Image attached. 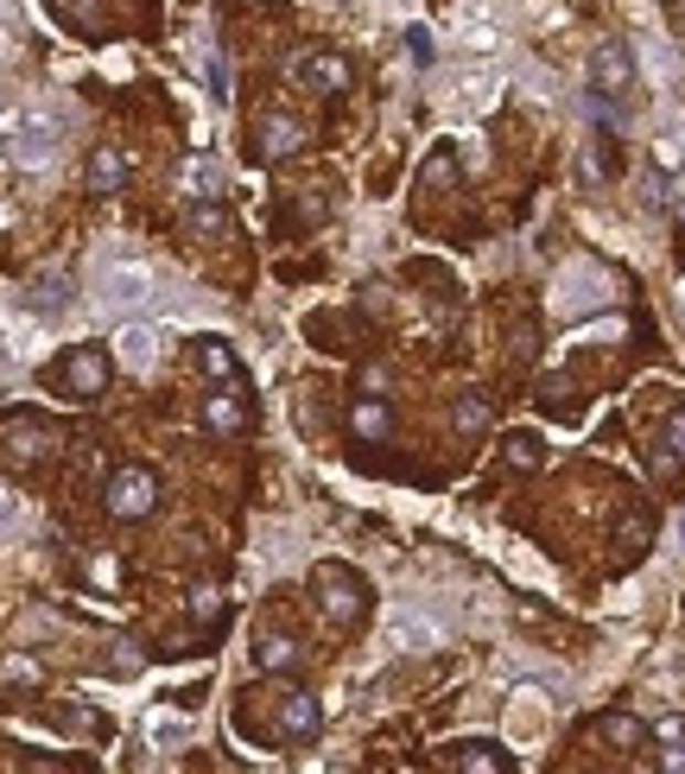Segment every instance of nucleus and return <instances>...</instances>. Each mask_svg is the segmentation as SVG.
I'll return each instance as SVG.
<instances>
[{"mask_svg": "<svg viewBox=\"0 0 685 774\" xmlns=\"http://www.w3.org/2000/svg\"><path fill=\"white\" fill-rule=\"evenodd\" d=\"M311 596H318V610H324L336 628H355V622L368 616V584H362V571L336 566V559H324V566L311 571Z\"/></svg>", "mask_w": 685, "mask_h": 774, "instance_id": "obj_1", "label": "nucleus"}, {"mask_svg": "<svg viewBox=\"0 0 685 774\" xmlns=\"http://www.w3.org/2000/svg\"><path fill=\"white\" fill-rule=\"evenodd\" d=\"M57 147V121L39 108H0V153L13 165H45Z\"/></svg>", "mask_w": 685, "mask_h": 774, "instance_id": "obj_2", "label": "nucleus"}, {"mask_svg": "<svg viewBox=\"0 0 685 774\" xmlns=\"http://www.w3.org/2000/svg\"><path fill=\"white\" fill-rule=\"evenodd\" d=\"M101 508L115 520H147L159 508V476L147 464H121L108 470V483H101Z\"/></svg>", "mask_w": 685, "mask_h": 774, "instance_id": "obj_3", "label": "nucleus"}, {"mask_svg": "<svg viewBox=\"0 0 685 774\" xmlns=\"http://www.w3.org/2000/svg\"><path fill=\"white\" fill-rule=\"evenodd\" d=\"M51 451H57V432H51L45 419H0V464L7 470H32L45 464Z\"/></svg>", "mask_w": 685, "mask_h": 774, "instance_id": "obj_4", "label": "nucleus"}, {"mask_svg": "<svg viewBox=\"0 0 685 774\" xmlns=\"http://www.w3.org/2000/svg\"><path fill=\"white\" fill-rule=\"evenodd\" d=\"M108 356H101L96 343H83V350H71V356L57 362V387L71 394V400H101L108 394Z\"/></svg>", "mask_w": 685, "mask_h": 774, "instance_id": "obj_5", "label": "nucleus"}, {"mask_svg": "<svg viewBox=\"0 0 685 774\" xmlns=\"http://www.w3.org/2000/svg\"><path fill=\"white\" fill-rule=\"evenodd\" d=\"M634 89V57L622 39H603L597 52H590V96H603V103H622Z\"/></svg>", "mask_w": 685, "mask_h": 774, "instance_id": "obj_6", "label": "nucleus"}, {"mask_svg": "<svg viewBox=\"0 0 685 774\" xmlns=\"http://www.w3.org/2000/svg\"><path fill=\"white\" fill-rule=\"evenodd\" d=\"M318 730H324L318 692H311V686H286V692H279V737H286V743H311Z\"/></svg>", "mask_w": 685, "mask_h": 774, "instance_id": "obj_7", "label": "nucleus"}, {"mask_svg": "<svg viewBox=\"0 0 685 774\" xmlns=\"http://www.w3.org/2000/svg\"><path fill=\"white\" fill-rule=\"evenodd\" d=\"M292 77L311 89V96H343L355 83V71H350V57L343 52H304L299 64H292Z\"/></svg>", "mask_w": 685, "mask_h": 774, "instance_id": "obj_8", "label": "nucleus"}, {"mask_svg": "<svg viewBox=\"0 0 685 774\" xmlns=\"http://www.w3.org/2000/svg\"><path fill=\"white\" fill-rule=\"evenodd\" d=\"M203 432H216V439L248 432V400L235 394V381H223L216 394H203Z\"/></svg>", "mask_w": 685, "mask_h": 774, "instance_id": "obj_9", "label": "nucleus"}, {"mask_svg": "<svg viewBox=\"0 0 685 774\" xmlns=\"http://www.w3.org/2000/svg\"><path fill=\"white\" fill-rule=\"evenodd\" d=\"M299 147H304V133H299V121H292V115H267V121L254 128V159H260V165L292 159Z\"/></svg>", "mask_w": 685, "mask_h": 774, "instance_id": "obj_10", "label": "nucleus"}, {"mask_svg": "<svg viewBox=\"0 0 685 774\" xmlns=\"http://www.w3.org/2000/svg\"><path fill=\"white\" fill-rule=\"evenodd\" d=\"M647 470H654L660 483H673V476L685 470V407H679V413H666L654 451H647Z\"/></svg>", "mask_w": 685, "mask_h": 774, "instance_id": "obj_11", "label": "nucleus"}, {"mask_svg": "<svg viewBox=\"0 0 685 774\" xmlns=\"http://www.w3.org/2000/svg\"><path fill=\"white\" fill-rule=\"evenodd\" d=\"M445 768L457 774H514V755L495 743H451L445 749Z\"/></svg>", "mask_w": 685, "mask_h": 774, "instance_id": "obj_12", "label": "nucleus"}, {"mask_svg": "<svg viewBox=\"0 0 685 774\" xmlns=\"http://www.w3.org/2000/svg\"><path fill=\"white\" fill-rule=\"evenodd\" d=\"M83 184H89L96 197H115V191L127 184V153H121V147H108V140H101L96 153H89V165H83Z\"/></svg>", "mask_w": 685, "mask_h": 774, "instance_id": "obj_13", "label": "nucleus"}, {"mask_svg": "<svg viewBox=\"0 0 685 774\" xmlns=\"http://www.w3.org/2000/svg\"><path fill=\"white\" fill-rule=\"evenodd\" d=\"M184 229L197 235V241H223V235L235 229V223H228V209L216 204V197H197V204L184 209Z\"/></svg>", "mask_w": 685, "mask_h": 774, "instance_id": "obj_14", "label": "nucleus"}, {"mask_svg": "<svg viewBox=\"0 0 685 774\" xmlns=\"http://www.w3.org/2000/svg\"><path fill=\"white\" fill-rule=\"evenodd\" d=\"M597 737H603L609 749H641L647 743V723L634 718V711H603V718H597Z\"/></svg>", "mask_w": 685, "mask_h": 774, "instance_id": "obj_15", "label": "nucleus"}, {"mask_svg": "<svg viewBox=\"0 0 685 774\" xmlns=\"http://www.w3.org/2000/svg\"><path fill=\"white\" fill-rule=\"evenodd\" d=\"M350 432L355 439H387V432H394V413H387V400H355L350 407Z\"/></svg>", "mask_w": 685, "mask_h": 774, "instance_id": "obj_16", "label": "nucleus"}, {"mask_svg": "<svg viewBox=\"0 0 685 774\" xmlns=\"http://www.w3.org/2000/svg\"><path fill=\"white\" fill-rule=\"evenodd\" d=\"M647 540H654V515L629 508V515L616 520V552H622V559H641V552H647Z\"/></svg>", "mask_w": 685, "mask_h": 774, "instance_id": "obj_17", "label": "nucleus"}, {"mask_svg": "<svg viewBox=\"0 0 685 774\" xmlns=\"http://www.w3.org/2000/svg\"><path fill=\"white\" fill-rule=\"evenodd\" d=\"M254 667L260 673H292L299 667V642H292V635H260V642H254Z\"/></svg>", "mask_w": 685, "mask_h": 774, "instance_id": "obj_18", "label": "nucleus"}, {"mask_svg": "<svg viewBox=\"0 0 685 774\" xmlns=\"http://www.w3.org/2000/svg\"><path fill=\"white\" fill-rule=\"evenodd\" d=\"M115 356H121L127 368H152V356H159V336H152L147 324H127V331L115 336Z\"/></svg>", "mask_w": 685, "mask_h": 774, "instance_id": "obj_19", "label": "nucleus"}, {"mask_svg": "<svg viewBox=\"0 0 685 774\" xmlns=\"http://www.w3.org/2000/svg\"><path fill=\"white\" fill-rule=\"evenodd\" d=\"M502 464L507 470H539V464H546V444H539V432H507V439H502Z\"/></svg>", "mask_w": 685, "mask_h": 774, "instance_id": "obj_20", "label": "nucleus"}, {"mask_svg": "<svg viewBox=\"0 0 685 774\" xmlns=\"http://www.w3.org/2000/svg\"><path fill=\"white\" fill-rule=\"evenodd\" d=\"M197 368L210 381H235V350H228L223 336H203L197 343Z\"/></svg>", "mask_w": 685, "mask_h": 774, "instance_id": "obj_21", "label": "nucleus"}, {"mask_svg": "<svg viewBox=\"0 0 685 774\" xmlns=\"http://www.w3.org/2000/svg\"><path fill=\"white\" fill-rule=\"evenodd\" d=\"M451 426L463 432V439H477V432H489V400H482V394H457Z\"/></svg>", "mask_w": 685, "mask_h": 774, "instance_id": "obj_22", "label": "nucleus"}, {"mask_svg": "<svg viewBox=\"0 0 685 774\" xmlns=\"http://www.w3.org/2000/svg\"><path fill=\"white\" fill-rule=\"evenodd\" d=\"M184 610H191V622H197V628H210V622L223 616V584H210V578H203V584H191Z\"/></svg>", "mask_w": 685, "mask_h": 774, "instance_id": "obj_23", "label": "nucleus"}, {"mask_svg": "<svg viewBox=\"0 0 685 774\" xmlns=\"http://www.w3.org/2000/svg\"><path fill=\"white\" fill-rule=\"evenodd\" d=\"M387 387H394V375H387V362L381 356H368L362 368H355V394H362V400H387Z\"/></svg>", "mask_w": 685, "mask_h": 774, "instance_id": "obj_24", "label": "nucleus"}, {"mask_svg": "<svg viewBox=\"0 0 685 774\" xmlns=\"http://www.w3.org/2000/svg\"><path fill=\"white\" fill-rule=\"evenodd\" d=\"M387 642L400 647V654H426V647H438V628H426V622H394Z\"/></svg>", "mask_w": 685, "mask_h": 774, "instance_id": "obj_25", "label": "nucleus"}, {"mask_svg": "<svg viewBox=\"0 0 685 774\" xmlns=\"http://www.w3.org/2000/svg\"><path fill=\"white\" fill-rule=\"evenodd\" d=\"M108 299H121V305L147 299V273L140 267H108Z\"/></svg>", "mask_w": 685, "mask_h": 774, "instance_id": "obj_26", "label": "nucleus"}, {"mask_svg": "<svg viewBox=\"0 0 685 774\" xmlns=\"http://www.w3.org/2000/svg\"><path fill=\"white\" fill-rule=\"evenodd\" d=\"M64 305H71V280L45 273V280L32 286V311H64Z\"/></svg>", "mask_w": 685, "mask_h": 774, "instance_id": "obj_27", "label": "nucleus"}, {"mask_svg": "<svg viewBox=\"0 0 685 774\" xmlns=\"http://www.w3.org/2000/svg\"><path fill=\"white\" fill-rule=\"evenodd\" d=\"M539 394H546V407H553V413H571V407H578V400H571V381H565V375H546V387H539Z\"/></svg>", "mask_w": 685, "mask_h": 774, "instance_id": "obj_28", "label": "nucleus"}, {"mask_svg": "<svg viewBox=\"0 0 685 774\" xmlns=\"http://www.w3.org/2000/svg\"><path fill=\"white\" fill-rule=\"evenodd\" d=\"M406 52L419 57V64H431V32H426V26H413V32H406Z\"/></svg>", "mask_w": 685, "mask_h": 774, "instance_id": "obj_29", "label": "nucleus"}, {"mask_svg": "<svg viewBox=\"0 0 685 774\" xmlns=\"http://www.w3.org/2000/svg\"><path fill=\"white\" fill-rule=\"evenodd\" d=\"M210 184H216V165H210V159H197V165H191V191H197V197H210Z\"/></svg>", "mask_w": 685, "mask_h": 774, "instance_id": "obj_30", "label": "nucleus"}, {"mask_svg": "<svg viewBox=\"0 0 685 774\" xmlns=\"http://www.w3.org/2000/svg\"><path fill=\"white\" fill-rule=\"evenodd\" d=\"M426 179H431V184H451V179H457V159H451V153H438V159L426 165Z\"/></svg>", "mask_w": 685, "mask_h": 774, "instance_id": "obj_31", "label": "nucleus"}, {"mask_svg": "<svg viewBox=\"0 0 685 774\" xmlns=\"http://www.w3.org/2000/svg\"><path fill=\"white\" fill-rule=\"evenodd\" d=\"M654 737L679 749V743H685V718H660V723H654Z\"/></svg>", "mask_w": 685, "mask_h": 774, "instance_id": "obj_32", "label": "nucleus"}, {"mask_svg": "<svg viewBox=\"0 0 685 774\" xmlns=\"http://www.w3.org/2000/svg\"><path fill=\"white\" fill-rule=\"evenodd\" d=\"M666 768H673V774H685V743L673 749V755H666Z\"/></svg>", "mask_w": 685, "mask_h": 774, "instance_id": "obj_33", "label": "nucleus"}]
</instances>
